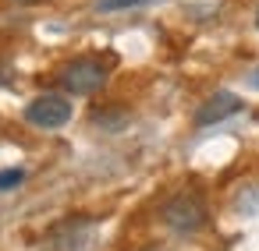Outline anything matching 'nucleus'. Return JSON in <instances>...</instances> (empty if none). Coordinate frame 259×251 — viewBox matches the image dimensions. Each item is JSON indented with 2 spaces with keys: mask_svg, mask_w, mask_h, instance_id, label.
<instances>
[{
  "mask_svg": "<svg viewBox=\"0 0 259 251\" xmlns=\"http://www.w3.org/2000/svg\"><path fill=\"white\" fill-rule=\"evenodd\" d=\"M252 85H255V89H259V71H255V75H252Z\"/></svg>",
  "mask_w": 259,
  "mask_h": 251,
  "instance_id": "6e6552de",
  "label": "nucleus"
},
{
  "mask_svg": "<svg viewBox=\"0 0 259 251\" xmlns=\"http://www.w3.org/2000/svg\"><path fill=\"white\" fill-rule=\"evenodd\" d=\"M22 180H25L22 170H0V191H11V187H18Z\"/></svg>",
  "mask_w": 259,
  "mask_h": 251,
  "instance_id": "0eeeda50",
  "label": "nucleus"
},
{
  "mask_svg": "<svg viewBox=\"0 0 259 251\" xmlns=\"http://www.w3.org/2000/svg\"><path fill=\"white\" fill-rule=\"evenodd\" d=\"M238 110H241V99H238L234 92H217V96H209V99L199 106L195 124H199V128H209V124H220V120L234 117Z\"/></svg>",
  "mask_w": 259,
  "mask_h": 251,
  "instance_id": "20e7f679",
  "label": "nucleus"
},
{
  "mask_svg": "<svg viewBox=\"0 0 259 251\" xmlns=\"http://www.w3.org/2000/svg\"><path fill=\"white\" fill-rule=\"evenodd\" d=\"M107 85V68L96 57H75L61 68V89L71 96H93Z\"/></svg>",
  "mask_w": 259,
  "mask_h": 251,
  "instance_id": "f03ea898",
  "label": "nucleus"
},
{
  "mask_svg": "<svg viewBox=\"0 0 259 251\" xmlns=\"http://www.w3.org/2000/svg\"><path fill=\"white\" fill-rule=\"evenodd\" d=\"M146 4H156V0H96L100 11H128V8H146Z\"/></svg>",
  "mask_w": 259,
  "mask_h": 251,
  "instance_id": "423d86ee",
  "label": "nucleus"
},
{
  "mask_svg": "<svg viewBox=\"0 0 259 251\" xmlns=\"http://www.w3.org/2000/svg\"><path fill=\"white\" fill-rule=\"evenodd\" d=\"M160 216L174 233H195V230L206 226V202L199 195H192V191H181V195L163 202Z\"/></svg>",
  "mask_w": 259,
  "mask_h": 251,
  "instance_id": "f257e3e1",
  "label": "nucleus"
},
{
  "mask_svg": "<svg viewBox=\"0 0 259 251\" xmlns=\"http://www.w3.org/2000/svg\"><path fill=\"white\" fill-rule=\"evenodd\" d=\"M71 99L68 96H61V92H43V96H36L29 106H25V120L29 124H36V128H47V131H54V128H64L68 120H71Z\"/></svg>",
  "mask_w": 259,
  "mask_h": 251,
  "instance_id": "7ed1b4c3",
  "label": "nucleus"
},
{
  "mask_svg": "<svg viewBox=\"0 0 259 251\" xmlns=\"http://www.w3.org/2000/svg\"><path fill=\"white\" fill-rule=\"evenodd\" d=\"M57 237L68 240V244L57 247V251H85V247H89V237H93V223H89V219H68L64 226H57Z\"/></svg>",
  "mask_w": 259,
  "mask_h": 251,
  "instance_id": "39448f33",
  "label": "nucleus"
},
{
  "mask_svg": "<svg viewBox=\"0 0 259 251\" xmlns=\"http://www.w3.org/2000/svg\"><path fill=\"white\" fill-rule=\"evenodd\" d=\"M146 251H163V247H146Z\"/></svg>",
  "mask_w": 259,
  "mask_h": 251,
  "instance_id": "1a4fd4ad",
  "label": "nucleus"
},
{
  "mask_svg": "<svg viewBox=\"0 0 259 251\" xmlns=\"http://www.w3.org/2000/svg\"><path fill=\"white\" fill-rule=\"evenodd\" d=\"M255 25H259V15H255Z\"/></svg>",
  "mask_w": 259,
  "mask_h": 251,
  "instance_id": "9d476101",
  "label": "nucleus"
}]
</instances>
